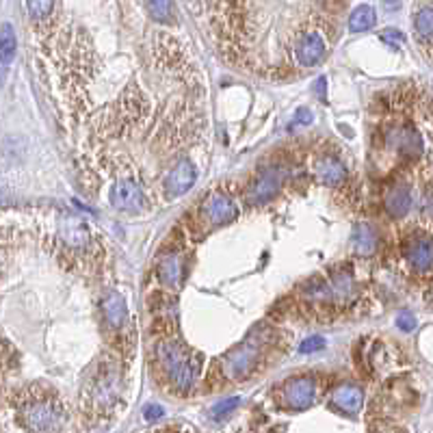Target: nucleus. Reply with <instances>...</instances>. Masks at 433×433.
<instances>
[{
  "instance_id": "1",
  "label": "nucleus",
  "mask_w": 433,
  "mask_h": 433,
  "mask_svg": "<svg viewBox=\"0 0 433 433\" xmlns=\"http://www.w3.org/2000/svg\"><path fill=\"white\" fill-rule=\"evenodd\" d=\"M16 420L26 433H61L68 424V409L59 395L31 386L16 399Z\"/></svg>"
},
{
  "instance_id": "11",
  "label": "nucleus",
  "mask_w": 433,
  "mask_h": 433,
  "mask_svg": "<svg viewBox=\"0 0 433 433\" xmlns=\"http://www.w3.org/2000/svg\"><path fill=\"white\" fill-rule=\"evenodd\" d=\"M195 180H197L195 165H193L189 158H182V160L176 162V165L172 167V172L167 174L165 187H162V189H165V193H167L169 199H176L182 193H187L195 184Z\"/></svg>"
},
{
  "instance_id": "15",
  "label": "nucleus",
  "mask_w": 433,
  "mask_h": 433,
  "mask_svg": "<svg viewBox=\"0 0 433 433\" xmlns=\"http://www.w3.org/2000/svg\"><path fill=\"white\" fill-rule=\"evenodd\" d=\"M405 258L418 273H427L433 266V241L429 236H416L405 247Z\"/></svg>"
},
{
  "instance_id": "8",
  "label": "nucleus",
  "mask_w": 433,
  "mask_h": 433,
  "mask_svg": "<svg viewBox=\"0 0 433 433\" xmlns=\"http://www.w3.org/2000/svg\"><path fill=\"white\" fill-rule=\"evenodd\" d=\"M57 236L59 245L68 251H85L91 245V232L87 224L74 214H59L57 216Z\"/></svg>"
},
{
  "instance_id": "28",
  "label": "nucleus",
  "mask_w": 433,
  "mask_h": 433,
  "mask_svg": "<svg viewBox=\"0 0 433 433\" xmlns=\"http://www.w3.org/2000/svg\"><path fill=\"white\" fill-rule=\"evenodd\" d=\"M297 120H299V124H310V122H312V113L308 111V108H299V111H297Z\"/></svg>"
},
{
  "instance_id": "17",
  "label": "nucleus",
  "mask_w": 433,
  "mask_h": 433,
  "mask_svg": "<svg viewBox=\"0 0 433 433\" xmlns=\"http://www.w3.org/2000/svg\"><path fill=\"white\" fill-rule=\"evenodd\" d=\"M332 405L343 414H358L364 405V392L353 384H343L332 392Z\"/></svg>"
},
{
  "instance_id": "9",
  "label": "nucleus",
  "mask_w": 433,
  "mask_h": 433,
  "mask_svg": "<svg viewBox=\"0 0 433 433\" xmlns=\"http://www.w3.org/2000/svg\"><path fill=\"white\" fill-rule=\"evenodd\" d=\"M286 178V169L284 167H271V169H264L249 187H247V204L249 206H260V204H266L276 197L278 189H282V182Z\"/></svg>"
},
{
  "instance_id": "5",
  "label": "nucleus",
  "mask_w": 433,
  "mask_h": 433,
  "mask_svg": "<svg viewBox=\"0 0 433 433\" xmlns=\"http://www.w3.org/2000/svg\"><path fill=\"white\" fill-rule=\"evenodd\" d=\"M197 212H199V224H204V228L210 230V228H219V226L234 221L239 214V208L228 193L210 191L197 206Z\"/></svg>"
},
{
  "instance_id": "23",
  "label": "nucleus",
  "mask_w": 433,
  "mask_h": 433,
  "mask_svg": "<svg viewBox=\"0 0 433 433\" xmlns=\"http://www.w3.org/2000/svg\"><path fill=\"white\" fill-rule=\"evenodd\" d=\"M239 405H241V397H230V399H226V401L216 403L210 414H212V418H224V416L232 414Z\"/></svg>"
},
{
  "instance_id": "16",
  "label": "nucleus",
  "mask_w": 433,
  "mask_h": 433,
  "mask_svg": "<svg viewBox=\"0 0 433 433\" xmlns=\"http://www.w3.org/2000/svg\"><path fill=\"white\" fill-rule=\"evenodd\" d=\"M384 208L392 219H401V216H405L412 208V189L407 184H401V182L392 184L384 193Z\"/></svg>"
},
{
  "instance_id": "19",
  "label": "nucleus",
  "mask_w": 433,
  "mask_h": 433,
  "mask_svg": "<svg viewBox=\"0 0 433 433\" xmlns=\"http://www.w3.org/2000/svg\"><path fill=\"white\" fill-rule=\"evenodd\" d=\"M351 243L360 256H370L377 249V232L368 224H358L351 234Z\"/></svg>"
},
{
  "instance_id": "18",
  "label": "nucleus",
  "mask_w": 433,
  "mask_h": 433,
  "mask_svg": "<svg viewBox=\"0 0 433 433\" xmlns=\"http://www.w3.org/2000/svg\"><path fill=\"white\" fill-rule=\"evenodd\" d=\"M388 145L403 154V156H418L420 150H422V143H420V137L412 130V128H395L390 135H388Z\"/></svg>"
},
{
  "instance_id": "26",
  "label": "nucleus",
  "mask_w": 433,
  "mask_h": 433,
  "mask_svg": "<svg viewBox=\"0 0 433 433\" xmlns=\"http://www.w3.org/2000/svg\"><path fill=\"white\" fill-rule=\"evenodd\" d=\"M323 347H325V338L323 336H312V338H306L299 345V353H314V351H320Z\"/></svg>"
},
{
  "instance_id": "27",
  "label": "nucleus",
  "mask_w": 433,
  "mask_h": 433,
  "mask_svg": "<svg viewBox=\"0 0 433 433\" xmlns=\"http://www.w3.org/2000/svg\"><path fill=\"white\" fill-rule=\"evenodd\" d=\"M397 325H399V328H401L403 332H412V330L416 328V318H414L412 312L403 310V312L397 316Z\"/></svg>"
},
{
  "instance_id": "10",
  "label": "nucleus",
  "mask_w": 433,
  "mask_h": 433,
  "mask_svg": "<svg viewBox=\"0 0 433 433\" xmlns=\"http://www.w3.org/2000/svg\"><path fill=\"white\" fill-rule=\"evenodd\" d=\"M108 199H111L113 208L118 210H126V212H137L145 206V195L143 189L139 187V182H135L132 178H122L113 184L111 193H108Z\"/></svg>"
},
{
  "instance_id": "3",
  "label": "nucleus",
  "mask_w": 433,
  "mask_h": 433,
  "mask_svg": "<svg viewBox=\"0 0 433 433\" xmlns=\"http://www.w3.org/2000/svg\"><path fill=\"white\" fill-rule=\"evenodd\" d=\"M156 362H158L162 377L167 379L169 386L176 392H187L193 388L197 372H199V360L182 343L172 340V338L158 343Z\"/></svg>"
},
{
  "instance_id": "20",
  "label": "nucleus",
  "mask_w": 433,
  "mask_h": 433,
  "mask_svg": "<svg viewBox=\"0 0 433 433\" xmlns=\"http://www.w3.org/2000/svg\"><path fill=\"white\" fill-rule=\"evenodd\" d=\"M414 31L422 43H433V5H420L416 9Z\"/></svg>"
},
{
  "instance_id": "22",
  "label": "nucleus",
  "mask_w": 433,
  "mask_h": 433,
  "mask_svg": "<svg viewBox=\"0 0 433 433\" xmlns=\"http://www.w3.org/2000/svg\"><path fill=\"white\" fill-rule=\"evenodd\" d=\"M16 54V35L11 24H3V68H9L11 59Z\"/></svg>"
},
{
  "instance_id": "12",
  "label": "nucleus",
  "mask_w": 433,
  "mask_h": 433,
  "mask_svg": "<svg viewBox=\"0 0 433 433\" xmlns=\"http://www.w3.org/2000/svg\"><path fill=\"white\" fill-rule=\"evenodd\" d=\"M102 316H104L106 330H111L115 334H122L126 330L128 310H126V301L120 293H108L102 299Z\"/></svg>"
},
{
  "instance_id": "6",
  "label": "nucleus",
  "mask_w": 433,
  "mask_h": 433,
  "mask_svg": "<svg viewBox=\"0 0 433 433\" xmlns=\"http://www.w3.org/2000/svg\"><path fill=\"white\" fill-rule=\"evenodd\" d=\"M316 379L310 375L291 377L278 390V401L284 409H308L316 401Z\"/></svg>"
},
{
  "instance_id": "2",
  "label": "nucleus",
  "mask_w": 433,
  "mask_h": 433,
  "mask_svg": "<svg viewBox=\"0 0 433 433\" xmlns=\"http://www.w3.org/2000/svg\"><path fill=\"white\" fill-rule=\"evenodd\" d=\"M122 399V377L115 360H104L98 364L91 379H87L83 401L93 418L113 416Z\"/></svg>"
},
{
  "instance_id": "7",
  "label": "nucleus",
  "mask_w": 433,
  "mask_h": 433,
  "mask_svg": "<svg viewBox=\"0 0 433 433\" xmlns=\"http://www.w3.org/2000/svg\"><path fill=\"white\" fill-rule=\"evenodd\" d=\"M295 59L301 68H314L318 66L325 54H328V39H325V33L320 28H301L295 35Z\"/></svg>"
},
{
  "instance_id": "14",
  "label": "nucleus",
  "mask_w": 433,
  "mask_h": 433,
  "mask_svg": "<svg viewBox=\"0 0 433 433\" xmlns=\"http://www.w3.org/2000/svg\"><path fill=\"white\" fill-rule=\"evenodd\" d=\"M314 174L318 176V180L325 187H340L347 178V167L340 156L336 154H323L316 165H314Z\"/></svg>"
},
{
  "instance_id": "21",
  "label": "nucleus",
  "mask_w": 433,
  "mask_h": 433,
  "mask_svg": "<svg viewBox=\"0 0 433 433\" xmlns=\"http://www.w3.org/2000/svg\"><path fill=\"white\" fill-rule=\"evenodd\" d=\"M377 22V14L370 5H360L355 7V11L349 18V31L351 33H366L368 28H372Z\"/></svg>"
},
{
  "instance_id": "24",
  "label": "nucleus",
  "mask_w": 433,
  "mask_h": 433,
  "mask_svg": "<svg viewBox=\"0 0 433 433\" xmlns=\"http://www.w3.org/2000/svg\"><path fill=\"white\" fill-rule=\"evenodd\" d=\"M147 9H150V14H152V18H156V20H160V22H165L167 20V16L172 14V5L169 3H150V5H145Z\"/></svg>"
},
{
  "instance_id": "25",
  "label": "nucleus",
  "mask_w": 433,
  "mask_h": 433,
  "mask_svg": "<svg viewBox=\"0 0 433 433\" xmlns=\"http://www.w3.org/2000/svg\"><path fill=\"white\" fill-rule=\"evenodd\" d=\"M379 39H382L384 43H388L390 48H399V46L403 43V35H401V31H397V28H386V31H382V33H379Z\"/></svg>"
},
{
  "instance_id": "4",
  "label": "nucleus",
  "mask_w": 433,
  "mask_h": 433,
  "mask_svg": "<svg viewBox=\"0 0 433 433\" xmlns=\"http://www.w3.org/2000/svg\"><path fill=\"white\" fill-rule=\"evenodd\" d=\"M266 345H268L266 332L249 334L239 347L228 351V355L221 360V377L230 379V382H243V379H247L258 368Z\"/></svg>"
},
{
  "instance_id": "13",
  "label": "nucleus",
  "mask_w": 433,
  "mask_h": 433,
  "mask_svg": "<svg viewBox=\"0 0 433 433\" xmlns=\"http://www.w3.org/2000/svg\"><path fill=\"white\" fill-rule=\"evenodd\" d=\"M156 273H158V280L165 286H172V288L178 286L184 280V273H187L184 256L178 254V251L162 254L158 264H156Z\"/></svg>"
},
{
  "instance_id": "29",
  "label": "nucleus",
  "mask_w": 433,
  "mask_h": 433,
  "mask_svg": "<svg viewBox=\"0 0 433 433\" xmlns=\"http://www.w3.org/2000/svg\"><path fill=\"white\" fill-rule=\"evenodd\" d=\"M160 407L158 405H150V407H145V418H158L160 416Z\"/></svg>"
},
{
  "instance_id": "30",
  "label": "nucleus",
  "mask_w": 433,
  "mask_h": 433,
  "mask_svg": "<svg viewBox=\"0 0 433 433\" xmlns=\"http://www.w3.org/2000/svg\"><path fill=\"white\" fill-rule=\"evenodd\" d=\"M325 83H328L325 78H318V80H316V93H318L320 98H325Z\"/></svg>"
}]
</instances>
